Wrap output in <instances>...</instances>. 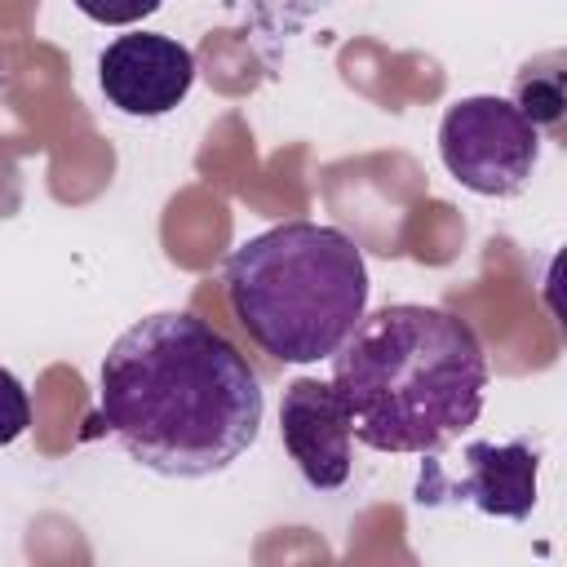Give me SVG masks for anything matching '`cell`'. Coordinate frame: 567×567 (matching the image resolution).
<instances>
[{"label":"cell","instance_id":"52a82bcc","mask_svg":"<svg viewBox=\"0 0 567 567\" xmlns=\"http://www.w3.org/2000/svg\"><path fill=\"white\" fill-rule=\"evenodd\" d=\"M279 439L292 456L297 474L315 492H337L350 478V412L332 381L297 377L284 385L279 403Z\"/></svg>","mask_w":567,"mask_h":567},{"label":"cell","instance_id":"277c9868","mask_svg":"<svg viewBox=\"0 0 567 567\" xmlns=\"http://www.w3.org/2000/svg\"><path fill=\"white\" fill-rule=\"evenodd\" d=\"M439 155H443V168L465 190L487 199H509L536 173L540 133L514 111L509 97L474 93L443 111Z\"/></svg>","mask_w":567,"mask_h":567},{"label":"cell","instance_id":"6da1fadb","mask_svg":"<svg viewBox=\"0 0 567 567\" xmlns=\"http://www.w3.org/2000/svg\"><path fill=\"white\" fill-rule=\"evenodd\" d=\"M97 408L115 443L168 478L230 470L261 430L266 394L226 332L190 310L124 328L97 368Z\"/></svg>","mask_w":567,"mask_h":567},{"label":"cell","instance_id":"9c48e42d","mask_svg":"<svg viewBox=\"0 0 567 567\" xmlns=\"http://www.w3.org/2000/svg\"><path fill=\"white\" fill-rule=\"evenodd\" d=\"M27 425H31V399H27V385H22L9 368H0V447L18 443V439L27 434Z\"/></svg>","mask_w":567,"mask_h":567},{"label":"cell","instance_id":"7a4b0ae2","mask_svg":"<svg viewBox=\"0 0 567 567\" xmlns=\"http://www.w3.org/2000/svg\"><path fill=\"white\" fill-rule=\"evenodd\" d=\"M487 354L465 319L394 301L359 319L332 354V390L350 434L372 452L439 456L483 412Z\"/></svg>","mask_w":567,"mask_h":567},{"label":"cell","instance_id":"8992f818","mask_svg":"<svg viewBox=\"0 0 567 567\" xmlns=\"http://www.w3.org/2000/svg\"><path fill=\"white\" fill-rule=\"evenodd\" d=\"M536 478H540V452L527 439H509V443L474 439V443H465V474L461 478H443L434 470V461L421 465L416 501L421 505L470 501L474 509H483L492 518L523 523L536 509Z\"/></svg>","mask_w":567,"mask_h":567},{"label":"cell","instance_id":"5b68a950","mask_svg":"<svg viewBox=\"0 0 567 567\" xmlns=\"http://www.w3.org/2000/svg\"><path fill=\"white\" fill-rule=\"evenodd\" d=\"M195 84V53L159 31H124L97 58L102 97L133 120L168 115Z\"/></svg>","mask_w":567,"mask_h":567},{"label":"cell","instance_id":"ba28073f","mask_svg":"<svg viewBox=\"0 0 567 567\" xmlns=\"http://www.w3.org/2000/svg\"><path fill=\"white\" fill-rule=\"evenodd\" d=\"M563 53H545L527 62L514 80V111L536 128V133H558L567 115V84H563Z\"/></svg>","mask_w":567,"mask_h":567},{"label":"cell","instance_id":"3957f363","mask_svg":"<svg viewBox=\"0 0 567 567\" xmlns=\"http://www.w3.org/2000/svg\"><path fill=\"white\" fill-rule=\"evenodd\" d=\"M230 315L279 363H319L368 315L359 244L319 221H284L244 239L221 270Z\"/></svg>","mask_w":567,"mask_h":567}]
</instances>
